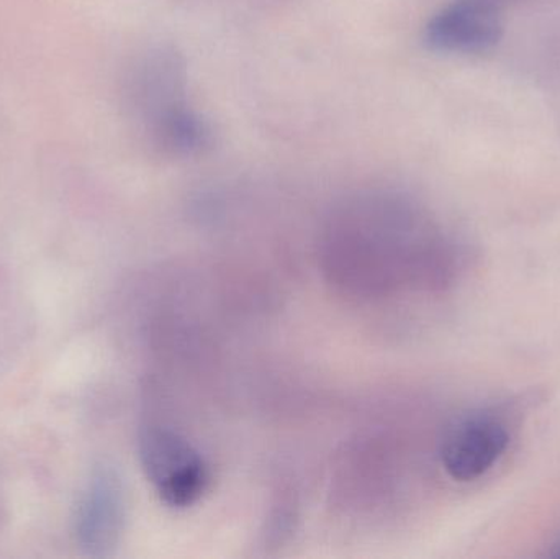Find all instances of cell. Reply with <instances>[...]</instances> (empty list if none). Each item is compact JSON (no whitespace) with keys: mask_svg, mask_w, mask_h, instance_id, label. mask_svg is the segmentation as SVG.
<instances>
[{"mask_svg":"<svg viewBox=\"0 0 560 559\" xmlns=\"http://www.w3.org/2000/svg\"><path fill=\"white\" fill-rule=\"evenodd\" d=\"M127 498L120 473L110 463H98L79 504L75 534L89 557L107 558L124 534Z\"/></svg>","mask_w":560,"mask_h":559,"instance_id":"2","label":"cell"},{"mask_svg":"<svg viewBox=\"0 0 560 559\" xmlns=\"http://www.w3.org/2000/svg\"><path fill=\"white\" fill-rule=\"evenodd\" d=\"M559 557H560V554H559Z\"/></svg>","mask_w":560,"mask_h":559,"instance_id":"7","label":"cell"},{"mask_svg":"<svg viewBox=\"0 0 560 559\" xmlns=\"http://www.w3.org/2000/svg\"><path fill=\"white\" fill-rule=\"evenodd\" d=\"M503 10L490 0H453L424 30L430 48L456 55H479L499 45L503 36Z\"/></svg>","mask_w":560,"mask_h":559,"instance_id":"3","label":"cell"},{"mask_svg":"<svg viewBox=\"0 0 560 559\" xmlns=\"http://www.w3.org/2000/svg\"><path fill=\"white\" fill-rule=\"evenodd\" d=\"M156 118V135L163 147L176 153L190 154L202 150L209 141L206 124L186 105L173 98H166L161 105Z\"/></svg>","mask_w":560,"mask_h":559,"instance_id":"5","label":"cell"},{"mask_svg":"<svg viewBox=\"0 0 560 559\" xmlns=\"http://www.w3.org/2000/svg\"><path fill=\"white\" fill-rule=\"evenodd\" d=\"M138 450L148 479L171 508H189L206 494L209 466L199 450L173 429L143 427Z\"/></svg>","mask_w":560,"mask_h":559,"instance_id":"1","label":"cell"},{"mask_svg":"<svg viewBox=\"0 0 560 559\" xmlns=\"http://www.w3.org/2000/svg\"><path fill=\"white\" fill-rule=\"evenodd\" d=\"M490 2L495 3L497 7L503 10L509 3L518 2V0H490Z\"/></svg>","mask_w":560,"mask_h":559,"instance_id":"6","label":"cell"},{"mask_svg":"<svg viewBox=\"0 0 560 559\" xmlns=\"http://www.w3.org/2000/svg\"><path fill=\"white\" fill-rule=\"evenodd\" d=\"M509 445L505 423L490 414H477L450 430L441 450V462L456 481H476L493 468Z\"/></svg>","mask_w":560,"mask_h":559,"instance_id":"4","label":"cell"}]
</instances>
